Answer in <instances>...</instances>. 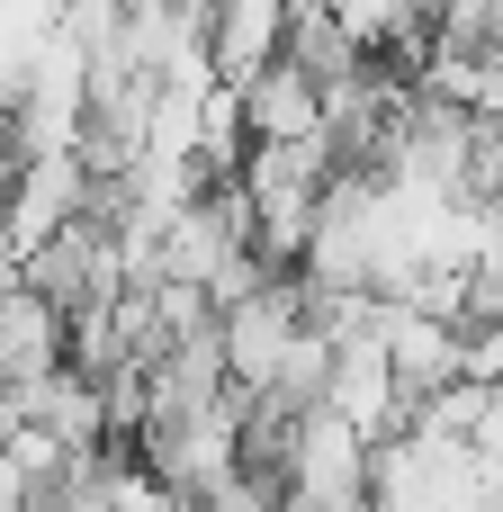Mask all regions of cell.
I'll return each instance as SVG.
<instances>
[{
    "label": "cell",
    "instance_id": "6da1fadb",
    "mask_svg": "<svg viewBox=\"0 0 503 512\" xmlns=\"http://www.w3.org/2000/svg\"><path fill=\"white\" fill-rule=\"evenodd\" d=\"M306 288H288V279H270V288H252L243 306H225L216 315V342H225V378H234V396H261L270 378H279V360H288V342L306 333Z\"/></svg>",
    "mask_w": 503,
    "mask_h": 512
},
{
    "label": "cell",
    "instance_id": "7a4b0ae2",
    "mask_svg": "<svg viewBox=\"0 0 503 512\" xmlns=\"http://www.w3.org/2000/svg\"><path fill=\"white\" fill-rule=\"evenodd\" d=\"M288 18L297 0H207V54L225 90H252L270 63H288Z\"/></svg>",
    "mask_w": 503,
    "mask_h": 512
},
{
    "label": "cell",
    "instance_id": "3957f363",
    "mask_svg": "<svg viewBox=\"0 0 503 512\" xmlns=\"http://www.w3.org/2000/svg\"><path fill=\"white\" fill-rule=\"evenodd\" d=\"M243 99V126H252V144H333L324 135V90L297 72V63H270L252 90H234Z\"/></svg>",
    "mask_w": 503,
    "mask_h": 512
},
{
    "label": "cell",
    "instance_id": "277c9868",
    "mask_svg": "<svg viewBox=\"0 0 503 512\" xmlns=\"http://www.w3.org/2000/svg\"><path fill=\"white\" fill-rule=\"evenodd\" d=\"M27 495H36V486H27V477H18V459L0 450V512H27Z\"/></svg>",
    "mask_w": 503,
    "mask_h": 512
}]
</instances>
